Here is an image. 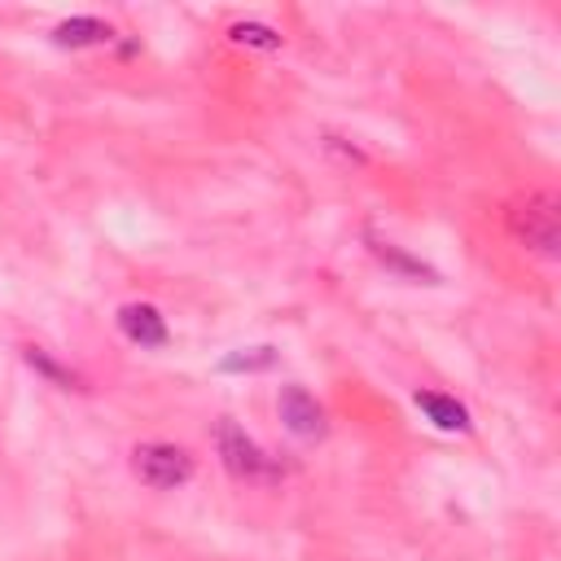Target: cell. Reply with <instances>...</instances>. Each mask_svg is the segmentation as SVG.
<instances>
[{"label":"cell","mask_w":561,"mask_h":561,"mask_svg":"<svg viewBox=\"0 0 561 561\" xmlns=\"http://www.w3.org/2000/svg\"><path fill=\"white\" fill-rule=\"evenodd\" d=\"M504 228L517 245H526L539 259H557L561 245V202L557 193H526L504 210Z\"/></svg>","instance_id":"1"},{"label":"cell","mask_w":561,"mask_h":561,"mask_svg":"<svg viewBox=\"0 0 561 561\" xmlns=\"http://www.w3.org/2000/svg\"><path fill=\"white\" fill-rule=\"evenodd\" d=\"M215 451H219V465H224L237 482L272 486V482L285 478V465H280L272 451H263V447H259L232 416H224V421L215 425Z\"/></svg>","instance_id":"2"},{"label":"cell","mask_w":561,"mask_h":561,"mask_svg":"<svg viewBox=\"0 0 561 561\" xmlns=\"http://www.w3.org/2000/svg\"><path fill=\"white\" fill-rule=\"evenodd\" d=\"M131 473L149 491H175V486H184L193 478V456L180 443L145 438V443L131 447Z\"/></svg>","instance_id":"3"},{"label":"cell","mask_w":561,"mask_h":561,"mask_svg":"<svg viewBox=\"0 0 561 561\" xmlns=\"http://www.w3.org/2000/svg\"><path fill=\"white\" fill-rule=\"evenodd\" d=\"M276 416H280V425L294 434V438H324L329 434V421H324V408H320V399L307 390V386H298V381H289V386H280V394H276Z\"/></svg>","instance_id":"4"},{"label":"cell","mask_w":561,"mask_h":561,"mask_svg":"<svg viewBox=\"0 0 561 561\" xmlns=\"http://www.w3.org/2000/svg\"><path fill=\"white\" fill-rule=\"evenodd\" d=\"M364 245H368V254H373V259H377L386 272H394L399 280H412V285H438V280H443V272H438V267H430L425 259L408 254L399 241L377 237L373 228H364Z\"/></svg>","instance_id":"5"},{"label":"cell","mask_w":561,"mask_h":561,"mask_svg":"<svg viewBox=\"0 0 561 561\" xmlns=\"http://www.w3.org/2000/svg\"><path fill=\"white\" fill-rule=\"evenodd\" d=\"M118 333L140 346V351H162L171 342V329H167V316L153 307V302H123L118 316H114Z\"/></svg>","instance_id":"6"},{"label":"cell","mask_w":561,"mask_h":561,"mask_svg":"<svg viewBox=\"0 0 561 561\" xmlns=\"http://www.w3.org/2000/svg\"><path fill=\"white\" fill-rule=\"evenodd\" d=\"M412 403L421 408V416L434 425V430H447V434H465L473 425L469 408L451 394H438V390H412Z\"/></svg>","instance_id":"7"},{"label":"cell","mask_w":561,"mask_h":561,"mask_svg":"<svg viewBox=\"0 0 561 561\" xmlns=\"http://www.w3.org/2000/svg\"><path fill=\"white\" fill-rule=\"evenodd\" d=\"M114 39V26L105 18H92V13H79V18H66L53 26V44L57 48H101Z\"/></svg>","instance_id":"8"},{"label":"cell","mask_w":561,"mask_h":561,"mask_svg":"<svg viewBox=\"0 0 561 561\" xmlns=\"http://www.w3.org/2000/svg\"><path fill=\"white\" fill-rule=\"evenodd\" d=\"M22 364L35 373V377H44L48 386H57V390H88V381H83V373H75L70 364H61L53 351H44V346H22Z\"/></svg>","instance_id":"9"},{"label":"cell","mask_w":561,"mask_h":561,"mask_svg":"<svg viewBox=\"0 0 561 561\" xmlns=\"http://www.w3.org/2000/svg\"><path fill=\"white\" fill-rule=\"evenodd\" d=\"M228 39L241 44V48H259V53H276V48L285 44V35H280L276 26H267V22H259V18L232 22V26H228Z\"/></svg>","instance_id":"10"},{"label":"cell","mask_w":561,"mask_h":561,"mask_svg":"<svg viewBox=\"0 0 561 561\" xmlns=\"http://www.w3.org/2000/svg\"><path fill=\"white\" fill-rule=\"evenodd\" d=\"M276 359H280V351L267 346V342H259V346H237V351H228V355L219 359V373H267V368H276Z\"/></svg>","instance_id":"11"}]
</instances>
